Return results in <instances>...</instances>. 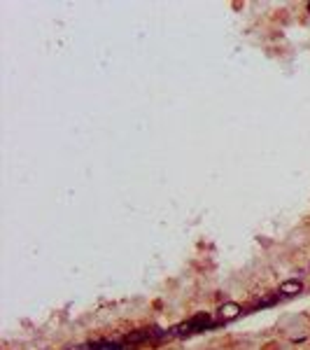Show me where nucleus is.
I'll use <instances>...</instances> for the list:
<instances>
[{
    "mask_svg": "<svg viewBox=\"0 0 310 350\" xmlns=\"http://www.w3.org/2000/svg\"><path fill=\"white\" fill-rule=\"evenodd\" d=\"M208 327H213V322H210V315L208 313H198L194 315L191 320H186V322L177 324L175 329H170L173 332V336H189V334H196V332H205Z\"/></svg>",
    "mask_w": 310,
    "mask_h": 350,
    "instance_id": "nucleus-1",
    "label": "nucleus"
},
{
    "mask_svg": "<svg viewBox=\"0 0 310 350\" xmlns=\"http://www.w3.org/2000/svg\"><path fill=\"white\" fill-rule=\"evenodd\" d=\"M240 313H243V308H240L236 301H226V304L219 308V320L221 322H231V320H236Z\"/></svg>",
    "mask_w": 310,
    "mask_h": 350,
    "instance_id": "nucleus-2",
    "label": "nucleus"
},
{
    "mask_svg": "<svg viewBox=\"0 0 310 350\" xmlns=\"http://www.w3.org/2000/svg\"><path fill=\"white\" fill-rule=\"evenodd\" d=\"M80 350H128V348L119 341H93V343L82 346Z\"/></svg>",
    "mask_w": 310,
    "mask_h": 350,
    "instance_id": "nucleus-3",
    "label": "nucleus"
},
{
    "mask_svg": "<svg viewBox=\"0 0 310 350\" xmlns=\"http://www.w3.org/2000/svg\"><path fill=\"white\" fill-rule=\"evenodd\" d=\"M301 289H303V283L301 280H284L282 285H280V294L284 296H296V294H301Z\"/></svg>",
    "mask_w": 310,
    "mask_h": 350,
    "instance_id": "nucleus-4",
    "label": "nucleus"
},
{
    "mask_svg": "<svg viewBox=\"0 0 310 350\" xmlns=\"http://www.w3.org/2000/svg\"><path fill=\"white\" fill-rule=\"evenodd\" d=\"M308 12H310V2H308Z\"/></svg>",
    "mask_w": 310,
    "mask_h": 350,
    "instance_id": "nucleus-5",
    "label": "nucleus"
}]
</instances>
